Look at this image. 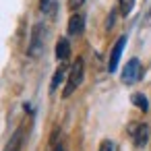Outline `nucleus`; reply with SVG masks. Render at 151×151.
Segmentation results:
<instances>
[{
    "label": "nucleus",
    "instance_id": "9",
    "mask_svg": "<svg viewBox=\"0 0 151 151\" xmlns=\"http://www.w3.org/2000/svg\"><path fill=\"white\" fill-rule=\"evenodd\" d=\"M64 77H66V68H64V64H62V66H58V68H56V73H54V79H52V85H50V89H52V91H56V89H58V85H60V81H62Z\"/></svg>",
    "mask_w": 151,
    "mask_h": 151
},
{
    "label": "nucleus",
    "instance_id": "13",
    "mask_svg": "<svg viewBox=\"0 0 151 151\" xmlns=\"http://www.w3.org/2000/svg\"><path fill=\"white\" fill-rule=\"evenodd\" d=\"M99 151H114V143L112 141H104L101 147H99Z\"/></svg>",
    "mask_w": 151,
    "mask_h": 151
},
{
    "label": "nucleus",
    "instance_id": "11",
    "mask_svg": "<svg viewBox=\"0 0 151 151\" xmlns=\"http://www.w3.org/2000/svg\"><path fill=\"white\" fill-rule=\"evenodd\" d=\"M132 9H134V0H120V13L124 17H128L132 13Z\"/></svg>",
    "mask_w": 151,
    "mask_h": 151
},
{
    "label": "nucleus",
    "instance_id": "6",
    "mask_svg": "<svg viewBox=\"0 0 151 151\" xmlns=\"http://www.w3.org/2000/svg\"><path fill=\"white\" fill-rule=\"evenodd\" d=\"M83 27H85V17L81 13H75L68 19V33L70 35H81L83 33Z\"/></svg>",
    "mask_w": 151,
    "mask_h": 151
},
{
    "label": "nucleus",
    "instance_id": "8",
    "mask_svg": "<svg viewBox=\"0 0 151 151\" xmlns=\"http://www.w3.org/2000/svg\"><path fill=\"white\" fill-rule=\"evenodd\" d=\"M40 11L48 17H54L58 11V0H40Z\"/></svg>",
    "mask_w": 151,
    "mask_h": 151
},
{
    "label": "nucleus",
    "instance_id": "1",
    "mask_svg": "<svg viewBox=\"0 0 151 151\" xmlns=\"http://www.w3.org/2000/svg\"><path fill=\"white\" fill-rule=\"evenodd\" d=\"M83 75H85V62H83V58H77L66 75V85H64V93H62L64 97H68L77 91V87L83 83Z\"/></svg>",
    "mask_w": 151,
    "mask_h": 151
},
{
    "label": "nucleus",
    "instance_id": "14",
    "mask_svg": "<svg viewBox=\"0 0 151 151\" xmlns=\"http://www.w3.org/2000/svg\"><path fill=\"white\" fill-rule=\"evenodd\" d=\"M54 151H64V149H62V145H56V147H54Z\"/></svg>",
    "mask_w": 151,
    "mask_h": 151
},
{
    "label": "nucleus",
    "instance_id": "3",
    "mask_svg": "<svg viewBox=\"0 0 151 151\" xmlns=\"http://www.w3.org/2000/svg\"><path fill=\"white\" fill-rule=\"evenodd\" d=\"M141 75H143L141 62H139L137 58H130V60L126 62V66L122 68V83H124V85H134V83L141 79Z\"/></svg>",
    "mask_w": 151,
    "mask_h": 151
},
{
    "label": "nucleus",
    "instance_id": "5",
    "mask_svg": "<svg viewBox=\"0 0 151 151\" xmlns=\"http://www.w3.org/2000/svg\"><path fill=\"white\" fill-rule=\"evenodd\" d=\"M130 134H132L137 147H145V143L149 139V128H147V124H132L130 126Z\"/></svg>",
    "mask_w": 151,
    "mask_h": 151
},
{
    "label": "nucleus",
    "instance_id": "10",
    "mask_svg": "<svg viewBox=\"0 0 151 151\" xmlns=\"http://www.w3.org/2000/svg\"><path fill=\"white\" fill-rule=\"evenodd\" d=\"M132 104H134L137 108H141L143 112H147V108H149V101H147V97H145V95H141V93L132 95Z\"/></svg>",
    "mask_w": 151,
    "mask_h": 151
},
{
    "label": "nucleus",
    "instance_id": "2",
    "mask_svg": "<svg viewBox=\"0 0 151 151\" xmlns=\"http://www.w3.org/2000/svg\"><path fill=\"white\" fill-rule=\"evenodd\" d=\"M46 40H48V29H46V25H44V23H37V25L31 29V37H29L27 54H29L31 58H37V56L44 52Z\"/></svg>",
    "mask_w": 151,
    "mask_h": 151
},
{
    "label": "nucleus",
    "instance_id": "12",
    "mask_svg": "<svg viewBox=\"0 0 151 151\" xmlns=\"http://www.w3.org/2000/svg\"><path fill=\"white\" fill-rule=\"evenodd\" d=\"M85 4V0H68V9L70 11H77V9H81Z\"/></svg>",
    "mask_w": 151,
    "mask_h": 151
},
{
    "label": "nucleus",
    "instance_id": "7",
    "mask_svg": "<svg viewBox=\"0 0 151 151\" xmlns=\"http://www.w3.org/2000/svg\"><path fill=\"white\" fill-rule=\"evenodd\" d=\"M68 56H70V44H68V40L60 37L56 44V58L60 62H64V60H68Z\"/></svg>",
    "mask_w": 151,
    "mask_h": 151
},
{
    "label": "nucleus",
    "instance_id": "4",
    "mask_svg": "<svg viewBox=\"0 0 151 151\" xmlns=\"http://www.w3.org/2000/svg\"><path fill=\"white\" fill-rule=\"evenodd\" d=\"M124 46H126V35H120L118 42H116L114 48H112V54H110V62H108V70H110V73H114V70L118 68V62H120V56H122Z\"/></svg>",
    "mask_w": 151,
    "mask_h": 151
}]
</instances>
